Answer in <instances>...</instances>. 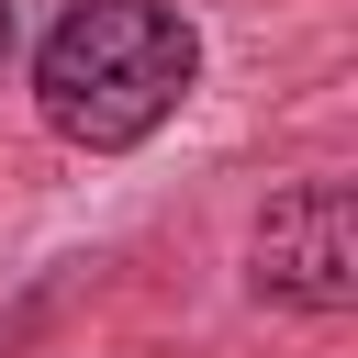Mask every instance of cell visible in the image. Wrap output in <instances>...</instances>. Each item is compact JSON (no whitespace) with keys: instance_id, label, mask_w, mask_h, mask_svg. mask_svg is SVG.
<instances>
[{"instance_id":"1","label":"cell","mask_w":358,"mask_h":358,"mask_svg":"<svg viewBox=\"0 0 358 358\" xmlns=\"http://www.w3.org/2000/svg\"><path fill=\"white\" fill-rule=\"evenodd\" d=\"M201 78V34L168 11V0H78L45 56H34V101L67 145L112 157V145H145Z\"/></svg>"},{"instance_id":"2","label":"cell","mask_w":358,"mask_h":358,"mask_svg":"<svg viewBox=\"0 0 358 358\" xmlns=\"http://www.w3.org/2000/svg\"><path fill=\"white\" fill-rule=\"evenodd\" d=\"M257 291L291 313H347L358 302V201L347 179H302L257 224Z\"/></svg>"},{"instance_id":"3","label":"cell","mask_w":358,"mask_h":358,"mask_svg":"<svg viewBox=\"0 0 358 358\" xmlns=\"http://www.w3.org/2000/svg\"><path fill=\"white\" fill-rule=\"evenodd\" d=\"M0 56H11V0H0Z\"/></svg>"}]
</instances>
